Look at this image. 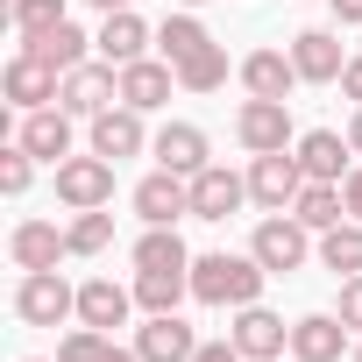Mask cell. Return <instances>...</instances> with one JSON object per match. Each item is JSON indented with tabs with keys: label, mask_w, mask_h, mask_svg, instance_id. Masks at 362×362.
I'll return each mask as SVG.
<instances>
[{
	"label": "cell",
	"mask_w": 362,
	"mask_h": 362,
	"mask_svg": "<svg viewBox=\"0 0 362 362\" xmlns=\"http://www.w3.org/2000/svg\"><path fill=\"white\" fill-rule=\"evenodd\" d=\"M235 142L249 156H270V149H291V100H242L235 107Z\"/></svg>",
	"instance_id": "cell-5"
},
{
	"label": "cell",
	"mask_w": 362,
	"mask_h": 362,
	"mask_svg": "<svg viewBox=\"0 0 362 362\" xmlns=\"http://www.w3.org/2000/svg\"><path fill=\"white\" fill-rule=\"evenodd\" d=\"M57 199H64L71 214H93V206H107V199H114V156H100V149H86V156H64V163H57Z\"/></svg>",
	"instance_id": "cell-4"
},
{
	"label": "cell",
	"mask_w": 362,
	"mask_h": 362,
	"mask_svg": "<svg viewBox=\"0 0 362 362\" xmlns=\"http://www.w3.org/2000/svg\"><path fill=\"white\" fill-rule=\"evenodd\" d=\"M305 192V170L291 149H270V156H249V199L263 214H291V199Z\"/></svg>",
	"instance_id": "cell-6"
},
{
	"label": "cell",
	"mask_w": 362,
	"mask_h": 362,
	"mask_svg": "<svg viewBox=\"0 0 362 362\" xmlns=\"http://www.w3.org/2000/svg\"><path fill=\"white\" fill-rule=\"evenodd\" d=\"M8 22H15V36H43L64 22V0H8Z\"/></svg>",
	"instance_id": "cell-33"
},
{
	"label": "cell",
	"mask_w": 362,
	"mask_h": 362,
	"mask_svg": "<svg viewBox=\"0 0 362 362\" xmlns=\"http://www.w3.org/2000/svg\"><path fill=\"white\" fill-rule=\"evenodd\" d=\"M320 263H327L334 277H362V221L327 228V235H320Z\"/></svg>",
	"instance_id": "cell-31"
},
{
	"label": "cell",
	"mask_w": 362,
	"mask_h": 362,
	"mask_svg": "<svg viewBox=\"0 0 362 362\" xmlns=\"http://www.w3.org/2000/svg\"><path fill=\"white\" fill-rule=\"evenodd\" d=\"M355 362H362V334H355Z\"/></svg>",
	"instance_id": "cell-42"
},
{
	"label": "cell",
	"mask_w": 362,
	"mask_h": 362,
	"mask_svg": "<svg viewBox=\"0 0 362 362\" xmlns=\"http://www.w3.org/2000/svg\"><path fill=\"white\" fill-rule=\"evenodd\" d=\"M177 8H199V0H177Z\"/></svg>",
	"instance_id": "cell-43"
},
{
	"label": "cell",
	"mask_w": 362,
	"mask_h": 362,
	"mask_svg": "<svg viewBox=\"0 0 362 362\" xmlns=\"http://www.w3.org/2000/svg\"><path fill=\"white\" fill-rule=\"evenodd\" d=\"M15 50H29V57H43V64H57V71H78L86 57H100V50H93V36H86L71 15H64L57 29H43V36H22Z\"/></svg>",
	"instance_id": "cell-23"
},
{
	"label": "cell",
	"mask_w": 362,
	"mask_h": 362,
	"mask_svg": "<svg viewBox=\"0 0 362 362\" xmlns=\"http://www.w3.org/2000/svg\"><path fill=\"white\" fill-rule=\"evenodd\" d=\"M291 156H298V170L305 177H320V185H341V177L355 170L348 156H355V142H341L334 128H305L298 142H291Z\"/></svg>",
	"instance_id": "cell-18"
},
{
	"label": "cell",
	"mask_w": 362,
	"mask_h": 362,
	"mask_svg": "<svg viewBox=\"0 0 362 362\" xmlns=\"http://www.w3.org/2000/svg\"><path fill=\"white\" fill-rule=\"evenodd\" d=\"M114 100H121V64H107V57H86L78 71H64V100H57V107H71L78 121L107 114Z\"/></svg>",
	"instance_id": "cell-9"
},
{
	"label": "cell",
	"mask_w": 362,
	"mask_h": 362,
	"mask_svg": "<svg viewBox=\"0 0 362 362\" xmlns=\"http://www.w3.org/2000/svg\"><path fill=\"white\" fill-rule=\"evenodd\" d=\"M348 327H362V277H341V305H334Z\"/></svg>",
	"instance_id": "cell-35"
},
{
	"label": "cell",
	"mask_w": 362,
	"mask_h": 362,
	"mask_svg": "<svg viewBox=\"0 0 362 362\" xmlns=\"http://www.w3.org/2000/svg\"><path fill=\"white\" fill-rule=\"evenodd\" d=\"M149 156H156L163 170H177V177H199V170H206V128H199V121H163V128L149 135Z\"/></svg>",
	"instance_id": "cell-16"
},
{
	"label": "cell",
	"mask_w": 362,
	"mask_h": 362,
	"mask_svg": "<svg viewBox=\"0 0 362 362\" xmlns=\"http://www.w3.org/2000/svg\"><path fill=\"white\" fill-rule=\"evenodd\" d=\"M242 206H249V177H242V170L206 163V170L192 177V221H228V214H242Z\"/></svg>",
	"instance_id": "cell-11"
},
{
	"label": "cell",
	"mask_w": 362,
	"mask_h": 362,
	"mask_svg": "<svg viewBox=\"0 0 362 362\" xmlns=\"http://www.w3.org/2000/svg\"><path fill=\"white\" fill-rule=\"evenodd\" d=\"M291 355H298V362H341V355H355L348 320H341V313H305V320H291Z\"/></svg>",
	"instance_id": "cell-15"
},
{
	"label": "cell",
	"mask_w": 362,
	"mask_h": 362,
	"mask_svg": "<svg viewBox=\"0 0 362 362\" xmlns=\"http://www.w3.org/2000/svg\"><path fill=\"white\" fill-rule=\"evenodd\" d=\"M214 36H206V22L192 15V8H177V15H163V29H156V50H163V64H185L192 50H206Z\"/></svg>",
	"instance_id": "cell-28"
},
{
	"label": "cell",
	"mask_w": 362,
	"mask_h": 362,
	"mask_svg": "<svg viewBox=\"0 0 362 362\" xmlns=\"http://www.w3.org/2000/svg\"><path fill=\"white\" fill-rule=\"evenodd\" d=\"M170 71H177V93H221V86H228V50L206 43V50H192L185 64H170Z\"/></svg>",
	"instance_id": "cell-29"
},
{
	"label": "cell",
	"mask_w": 362,
	"mask_h": 362,
	"mask_svg": "<svg viewBox=\"0 0 362 362\" xmlns=\"http://www.w3.org/2000/svg\"><path fill=\"white\" fill-rule=\"evenodd\" d=\"M291 214H298L313 235H327V228L348 221V199H341V185H320V177H305V192L291 199Z\"/></svg>",
	"instance_id": "cell-26"
},
{
	"label": "cell",
	"mask_w": 362,
	"mask_h": 362,
	"mask_svg": "<svg viewBox=\"0 0 362 362\" xmlns=\"http://www.w3.org/2000/svg\"><path fill=\"white\" fill-rule=\"evenodd\" d=\"M86 8H100V15H121V8H135V0H86Z\"/></svg>",
	"instance_id": "cell-40"
},
{
	"label": "cell",
	"mask_w": 362,
	"mask_h": 362,
	"mask_svg": "<svg viewBox=\"0 0 362 362\" xmlns=\"http://www.w3.org/2000/svg\"><path fill=\"white\" fill-rule=\"evenodd\" d=\"M64 235H71V256H100V249L114 242V214H107V206L71 214V228H64Z\"/></svg>",
	"instance_id": "cell-32"
},
{
	"label": "cell",
	"mask_w": 362,
	"mask_h": 362,
	"mask_svg": "<svg viewBox=\"0 0 362 362\" xmlns=\"http://www.w3.org/2000/svg\"><path fill=\"white\" fill-rule=\"evenodd\" d=\"M348 142H355V156H362V107H355V121H348Z\"/></svg>",
	"instance_id": "cell-41"
},
{
	"label": "cell",
	"mask_w": 362,
	"mask_h": 362,
	"mask_svg": "<svg viewBox=\"0 0 362 362\" xmlns=\"http://www.w3.org/2000/svg\"><path fill=\"white\" fill-rule=\"evenodd\" d=\"M71 313H78V291L57 270H22V284H15V320L22 327H64Z\"/></svg>",
	"instance_id": "cell-3"
},
{
	"label": "cell",
	"mask_w": 362,
	"mask_h": 362,
	"mask_svg": "<svg viewBox=\"0 0 362 362\" xmlns=\"http://www.w3.org/2000/svg\"><path fill=\"white\" fill-rule=\"evenodd\" d=\"M334 22H348V29H362V0H334Z\"/></svg>",
	"instance_id": "cell-39"
},
{
	"label": "cell",
	"mask_w": 362,
	"mask_h": 362,
	"mask_svg": "<svg viewBox=\"0 0 362 362\" xmlns=\"http://www.w3.org/2000/svg\"><path fill=\"white\" fill-rule=\"evenodd\" d=\"M149 43H156V29H149L135 8H121V15H100V36H93V50H100L107 64H135V57H149Z\"/></svg>",
	"instance_id": "cell-22"
},
{
	"label": "cell",
	"mask_w": 362,
	"mask_h": 362,
	"mask_svg": "<svg viewBox=\"0 0 362 362\" xmlns=\"http://www.w3.org/2000/svg\"><path fill=\"white\" fill-rule=\"evenodd\" d=\"M341 93L362 107V57H348V71H341Z\"/></svg>",
	"instance_id": "cell-38"
},
{
	"label": "cell",
	"mask_w": 362,
	"mask_h": 362,
	"mask_svg": "<svg viewBox=\"0 0 362 362\" xmlns=\"http://www.w3.org/2000/svg\"><path fill=\"white\" fill-rule=\"evenodd\" d=\"M135 270H192V249L177 242V228H142V242H135Z\"/></svg>",
	"instance_id": "cell-30"
},
{
	"label": "cell",
	"mask_w": 362,
	"mask_h": 362,
	"mask_svg": "<svg viewBox=\"0 0 362 362\" xmlns=\"http://www.w3.org/2000/svg\"><path fill=\"white\" fill-rule=\"evenodd\" d=\"M135 214H142V228H177L192 214V177H177V170H149L142 185H135Z\"/></svg>",
	"instance_id": "cell-8"
},
{
	"label": "cell",
	"mask_w": 362,
	"mask_h": 362,
	"mask_svg": "<svg viewBox=\"0 0 362 362\" xmlns=\"http://www.w3.org/2000/svg\"><path fill=\"white\" fill-rule=\"evenodd\" d=\"M8 256H15V270H57V263L71 256V235H64L57 221H15Z\"/></svg>",
	"instance_id": "cell-14"
},
{
	"label": "cell",
	"mask_w": 362,
	"mask_h": 362,
	"mask_svg": "<svg viewBox=\"0 0 362 362\" xmlns=\"http://www.w3.org/2000/svg\"><path fill=\"white\" fill-rule=\"evenodd\" d=\"M192 298V270H135V305L142 313H177Z\"/></svg>",
	"instance_id": "cell-25"
},
{
	"label": "cell",
	"mask_w": 362,
	"mask_h": 362,
	"mask_svg": "<svg viewBox=\"0 0 362 362\" xmlns=\"http://www.w3.org/2000/svg\"><path fill=\"white\" fill-rule=\"evenodd\" d=\"M249 256H256L270 277H291V270H305V256H320V242H313V228H305L298 214H270V221L249 235Z\"/></svg>",
	"instance_id": "cell-2"
},
{
	"label": "cell",
	"mask_w": 362,
	"mask_h": 362,
	"mask_svg": "<svg viewBox=\"0 0 362 362\" xmlns=\"http://www.w3.org/2000/svg\"><path fill=\"white\" fill-rule=\"evenodd\" d=\"M291 64H298V78H305V86H341L348 50H341V36H334V29H298V36H291Z\"/></svg>",
	"instance_id": "cell-12"
},
{
	"label": "cell",
	"mask_w": 362,
	"mask_h": 362,
	"mask_svg": "<svg viewBox=\"0 0 362 362\" xmlns=\"http://www.w3.org/2000/svg\"><path fill=\"white\" fill-rule=\"evenodd\" d=\"M192 362H249V355H242L235 341H199V355H192Z\"/></svg>",
	"instance_id": "cell-36"
},
{
	"label": "cell",
	"mask_w": 362,
	"mask_h": 362,
	"mask_svg": "<svg viewBox=\"0 0 362 362\" xmlns=\"http://www.w3.org/2000/svg\"><path fill=\"white\" fill-rule=\"evenodd\" d=\"M170 93H177V71H170L163 57H135V64H121V107L156 114V107H170Z\"/></svg>",
	"instance_id": "cell-20"
},
{
	"label": "cell",
	"mask_w": 362,
	"mask_h": 362,
	"mask_svg": "<svg viewBox=\"0 0 362 362\" xmlns=\"http://www.w3.org/2000/svg\"><path fill=\"white\" fill-rule=\"evenodd\" d=\"M71 107H36V114H22V128H15V142L36 156V163H64L71 156Z\"/></svg>",
	"instance_id": "cell-13"
},
{
	"label": "cell",
	"mask_w": 362,
	"mask_h": 362,
	"mask_svg": "<svg viewBox=\"0 0 362 362\" xmlns=\"http://www.w3.org/2000/svg\"><path fill=\"white\" fill-rule=\"evenodd\" d=\"M86 142H93L100 156H114V163L149 149V135H142V114H135V107H107V114H93V135H86Z\"/></svg>",
	"instance_id": "cell-24"
},
{
	"label": "cell",
	"mask_w": 362,
	"mask_h": 362,
	"mask_svg": "<svg viewBox=\"0 0 362 362\" xmlns=\"http://www.w3.org/2000/svg\"><path fill=\"white\" fill-rule=\"evenodd\" d=\"M305 78H298V64H291V50H249L242 57V93L249 100H291Z\"/></svg>",
	"instance_id": "cell-19"
},
{
	"label": "cell",
	"mask_w": 362,
	"mask_h": 362,
	"mask_svg": "<svg viewBox=\"0 0 362 362\" xmlns=\"http://www.w3.org/2000/svg\"><path fill=\"white\" fill-rule=\"evenodd\" d=\"M263 263L256 256H228V249H214V256H192V298L199 305H228V313H242V305H256L263 298Z\"/></svg>",
	"instance_id": "cell-1"
},
{
	"label": "cell",
	"mask_w": 362,
	"mask_h": 362,
	"mask_svg": "<svg viewBox=\"0 0 362 362\" xmlns=\"http://www.w3.org/2000/svg\"><path fill=\"white\" fill-rule=\"evenodd\" d=\"M341 199H348V221H362V163L341 177Z\"/></svg>",
	"instance_id": "cell-37"
},
{
	"label": "cell",
	"mask_w": 362,
	"mask_h": 362,
	"mask_svg": "<svg viewBox=\"0 0 362 362\" xmlns=\"http://www.w3.org/2000/svg\"><path fill=\"white\" fill-rule=\"evenodd\" d=\"M128 313H135V284H114V277H86L78 284V327L114 334V327H128Z\"/></svg>",
	"instance_id": "cell-21"
},
{
	"label": "cell",
	"mask_w": 362,
	"mask_h": 362,
	"mask_svg": "<svg viewBox=\"0 0 362 362\" xmlns=\"http://www.w3.org/2000/svg\"><path fill=\"white\" fill-rule=\"evenodd\" d=\"M135 355H142V362H192V355H199V334L177 320V313H149V320L135 327Z\"/></svg>",
	"instance_id": "cell-17"
},
{
	"label": "cell",
	"mask_w": 362,
	"mask_h": 362,
	"mask_svg": "<svg viewBox=\"0 0 362 362\" xmlns=\"http://www.w3.org/2000/svg\"><path fill=\"white\" fill-rule=\"evenodd\" d=\"M0 93H8L22 114H36V107H57V100H64V71L43 64V57H29V50H15L8 71H0Z\"/></svg>",
	"instance_id": "cell-7"
},
{
	"label": "cell",
	"mask_w": 362,
	"mask_h": 362,
	"mask_svg": "<svg viewBox=\"0 0 362 362\" xmlns=\"http://www.w3.org/2000/svg\"><path fill=\"white\" fill-rule=\"evenodd\" d=\"M29 362H43V355H29Z\"/></svg>",
	"instance_id": "cell-44"
},
{
	"label": "cell",
	"mask_w": 362,
	"mask_h": 362,
	"mask_svg": "<svg viewBox=\"0 0 362 362\" xmlns=\"http://www.w3.org/2000/svg\"><path fill=\"white\" fill-rule=\"evenodd\" d=\"M57 362H142L135 348H121L114 334H100V327H71L64 341H57Z\"/></svg>",
	"instance_id": "cell-27"
},
{
	"label": "cell",
	"mask_w": 362,
	"mask_h": 362,
	"mask_svg": "<svg viewBox=\"0 0 362 362\" xmlns=\"http://www.w3.org/2000/svg\"><path fill=\"white\" fill-rule=\"evenodd\" d=\"M228 341H235V348H242L249 362H277V355L291 348V327H284V320H277V313H270V305L256 298V305H242V313H235Z\"/></svg>",
	"instance_id": "cell-10"
},
{
	"label": "cell",
	"mask_w": 362,
	"mask_h": 362,
	"mask_svg": "<svg viewBox=\"0 0 362 362\" xmlns=\"http://www.w3.org/2000/svg\"><path fill=\"white\" fill-rule=\"evenodd\" d=\"M29 177H36V156H29L22 142H8V149H0V192L22 199V192H29Z\"/></svg>",
	"instance_id": "cell-34"
}]
</instances>
